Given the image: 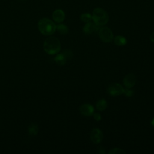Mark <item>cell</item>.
Masks as SVG:
<instances>
[{
	"label": "cell",
	"mask_w": 154,
	"mask_h": 154,
	"mask_svg": "<svg viewBox=\"0 0 154 154\" xmlns=\"http://www.w3.org/2000/svg\"><path fill=\"white\" fill-rule=\"evenodd\" d=\"M44 51L49 55H54L59 52L61 49L60 40L55 37L47 38L43 43Z\"/></svg>",
	"instance_id": "6da1fadb"
},
{
	"label": "cell",
	"mask_w": 154,
	"mask_h": 154,
	"mask_svg": "<svg viewBox=\"0 0 154 154\" xmlns=\"http://www.w3.org/2000/svg\"><path fill=\"white\" fill-rule=\"evenodd\" d=\"M38 28L42 34L50 35L55 31L56 25L51 20L48 18H43L38 23Z\"/></svg>",
	"instance_id": "7a4b0ae2"
},
{
	"label": "cell",
	"mask_w": 154,
	"mask_h": 154,
	"mask_svg": "<svg viewBox=\"0 0 154 154\" xmlns=\"http://www.w3.org/2000/svg\"><path fill=\"white\" fill-rule=\"evenodd\" d=\"M92 20L96 25L101 26L107 23L109 16L105 10L98 7L94 8L93 11Z\"/></svg>",
	"instance_id": "3957f363"
},
{
	"label": "cell",
	"mask_w": 154,
	"mask_h": 154,
	"mask_svg": "<svg viewBox=\"0 0 154 154\" xmlns=\"http://www.w3.org/2000/svg\"><path fill=\"white\" fill-rule=\"evenodd\" d=\"M98 34L100 40L105 43L110 42L113 40V33L108 27H100L98 31Z\"/></svg>",
	"instance_id": "277c9868"
},
{
	"label": "cell",
	"mask_w": 154,
	"mask_h": 154,
	"mask_svg": "<svg viewBox=\"0 0 154 154\" xmlns=\"http://www.w3.org/2000/svg\"><path fill=\"white\" fill-rule=\"evenodd\" d=\"M123 87L119 83H112L110 84L108 88H107V92L109 94L112 96H119L123 93Z\"/></svg>",
	"instance_id": "5b68a950"
},
{
	"label": "cell",
	"mask_w": 154,
	"mask_h": 154,
	"mask_svg": "<svg viewBox=\"0 0 154 154\" xmlns=\"http://www.w3.org/2000/svg\"><path fill=\"white\" fill-rule=\"evenodd\" d=\"M103 138V134L100 129L98 128L93 129L90 133V139L95 144L100 143Z\"/></svg>",
	"instance_id": "8992f818"
},
{
	"label": "cell",
	"mask_w": 154,
	"mask_h": 154,
	"mask_svg": "<svg viewBox=\"0 0 154 154\" xmlns=\"http://www.w3.org/2000/svg\"><path fill=\"white\" fill-rule=\"evenodd\" d=\"M137 79L135 76L132 73H129L126 75L123 80V84L126 88H132L136 83Z\"/></svg>",
	"instance_id": "52a82bcc"
},
{
	"label": "cell",
	"mask_w": 154,
	"mask_h": 154,
	"mask_svg": "<svg viewBox=\"0 0 154 154\" xmlns=\"http://www.w3.org/2000/svg\"><path fill=\"white\" fill-rule=\"evenodd\" d=\"M79 111L81 114L84 116H91L94 113V107L91 104H83L80 106Z\"/></svg>",
	"instance_id": "ba28073f"
},
{
	"label": "cell",
	"mask_w": 154,
	"mask_h": 154,
	"mask_svg": "<svg viewBox=\"0 0 154 154\" xmlns=\"http://www.w3.org/2000/svg\"><path fill=\"white\" fill-rule=\"evenodd\" d=\"M100 28V26L96 25L95 23L90 22H87L83 27V32L85 34H91L94 31H99Z\"/></svg>",
	"instance_id": "9c48e42d"
},
{
	"label": "cell",
	"mask_w": 154,
	"mask_h": 154,
	"mask_svg": "<svg viewBox=\"0 0 154 154\" xmlns=\"http://www.w3.org/2000/svg\"><path fill=\"white\" fill-rule=\"evenodd\" d=\"M52 18L57 23L62 22L65 19L64 12L60 9L56 10L52 13Z\"/></svg>",
	"instance_id": "30bf717a"
},
{
	"label": "cell",
	"mask_w": 154,
	"mask_h": 154,
	"mask_svg": "<svg viewBox=\"0 0 154 154\" xmlns=\"http://www.w3.org/2000/svg\"><path fill=\"white\" fill-rule=\"evenodd\" d=\"M28 132L29 133V134L33 137L35 136L37 134L38 132V126L37 124L32 123H31L28 128Z\"/></svg>",
	"instance_id": "8fae6325"
},
{
	"label": "cell",
	"mask_w": 154,
	"mask_h": 154,
	"mask_svg": "<svg viewBox=\"0 0 154 154\" xmlns=\"http://www.w3.org/2000/svg\"><path fill=\"white\" fill-rule=\"evenodd\" d=\"M107 106H108L107 102L104 99H101L97 100V102L96 103V107L97 109L100 111H104L107 108Z\"/></svg>",
	"instance_id": "7c38bea8"
},
{
	"label": "cell",
	"mask_w": 154,
	"mask_h": 154,
	"mask_svg": "<svg viewBox=\"0 0 154 154\" xmlns=\"http://www.w3.org/2000/svg\"><path fill=\"white\" fill-rule=\"evenodd\" d=\"M114 43L117 46H124L127 43L126 38L122 35H117L114 38Z\"/></svg>",
	"instance_id": "4fadbf2b"
},
{
	"label": "cell",
	"mask_w": 154,
	"mask_h": 154,
	"mask_svg": "<svg viewBox=\"0 0 154 154\" xmlns=\"http://www.w3.org/2000/svg\"><path fill=\"white\" fill-rule=\"evenodd\" d=\"M54 60H55V63L58 65H60V66H63V65L65 64V63L67 61L66 58L64 57V55L61 53L57 55V56L54 58Z\"/></svg>",
	"instance_id": "5bb4252c"
},
{
	"label": "cell",
	"mask_w": 154,
	"mask_h": 154,
	"mask_svg": "<svg viewBox=\"0 0 154 154\" xmlns=\"http://www.w3.org/2000/svg\"><path fill=\"white\" fill-rule=\"evenodd\" d=\"M56 29H57L58 32L62 35L67 34L69 31L67 26L64 24H59L56 26Z\"/></svg>",
	"instance_id": "9a60e30c"
},
{
	"label": "cell",
	"mask_w": 154,
	"mask_h": 154,
	"mask_svg": "<svg viewBox=\"0 0 154 154\" xmlns=\"http://www.w3.org/2000/svg\"><path fill=\"white\" fill-rule=\"evenodd\" d=\"M81 20L84 22H90L92 20V16L88 13H82L80 16Z\"/></svg>",
	"instance_id": "2e32d148"
},
{
	"label": "cell",
	"mask_w": 154,
	"mask_h": 154,
	"mask_svg": "<svg viewBox=\"0 0 154 154\" xmlns=\"http://www.w3.org/2000/svg\"><path fill=\"white\" fill-rule=\"evenodd\" d=\"M61 54L64 55V57L66 58V59L67 60H70L73 58V52L69 50V49H64L61 52Z\"/></svg>",
	"instance_id": "e0dca14e"
},
{
	"label": "cell",
	"mask_w": 154,
	"mask_h": 154,
	"mask_svg": "<svg viewBox=\"0 0 154 154\" xmlns=\"http://www.w3.org/2000/svg\"><path fill=\"white\" fill-rule=\"evenodd\" d=\"M108 153L109 154H123V153H126V152L120 148H113L109 150Z\"/></svg>",
	"instance_id": "ac0fdd59"
},
{
	"label": "cell",
	"mask_w": 154,
	"mask_h": 154,
	"mask_svg": "<svg viewBox=\"0 0 154 154\" xmlns=\"http://www.w3.org/2000/svg\"><path fill=\"white\" fill-rule=\"evenodd\" d=\"M123 93L127 97H131L134 95V91L131 90L130 88H124Z\"/></svg>",
	"instance_id": "d6986e66"
},
{
	"label": "cell",
	"mask_w": 154,
	"mask_h": 154,
	"mask_svg": "<svg viewBox=\"0 0 154 154\" xmlns=\"http://www.w3.org/2000/svg\"><path fill=\"white\" fill-rule=\"evenodd\" d=\"M93 118H94V120H96V121H100V120H101V119H102L101 115H100L99 112L93 113Z\"/></svg>",
	"instance_id": "ffe728a7"
},
{
	"label": "cell",
	"mask_w": 154,
	"mask_h": 154,
	"mask_svg": "<svg viewBox=\"0 0 154 154\" xmlns=\"http://www.w3.org/2000/svg\"><path fill=\"white\" fill-rule=\"evenodd\" d=\"M150 40H151V42H154V32H153L151 34V35H150Z\"/></svg>",
	"instance_id": "44dd1931"
},
{
	"label": "cell",
	"mask_w": 154,
	"mask_h": 154,
	"mask_svg": "<svg viewBox=\"0 0 154 154\" xmlns=\"http://www.w3.org/2000/svg\"><path fill=\"white\" fill-rule=\"evenodd\" d=\"M100 149V150H99V153H105V150H104L103 148H102V149Z\"/></svg>",
	"instance_id": "7402d4cb"
},
{
	"label": "cell",
	"mask_w": 154,
	"mask_h": 154,
	"mask_svg": "<svg viewBox=\"0 0 154 154\" xmlns=\"http://www.w3.org/2000/svg\"><path fill=\"white\" fill-rule=\"evenodd\" d=\"M151 124H152V125L153 126H154V118L152 119V122H151Z\"/></svg>",
	"instance_id": "603a6c76"
}]
</instances>
